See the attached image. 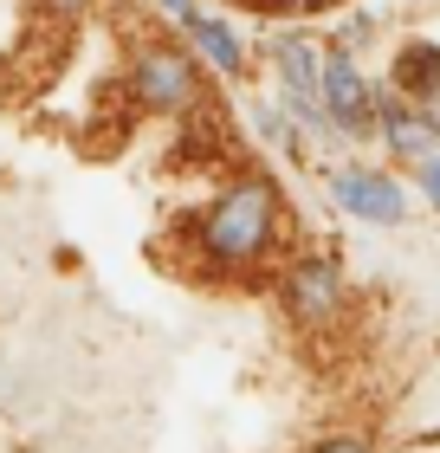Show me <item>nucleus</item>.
I'll use <instances>...</instances> for the list:
<instances>
[{
	"label": "nucleus",
	"instance_id": "1",
	"mask_svg": "<svg viewBox=\"0 0 440 453\" xmlns=\"http://www.w3.org/2000/svg\"><path fill=\"white\" fill-rule=\"evenodd\" d=\"M266 240H272V188L266 181H240V188L201 220V246L214 259H227V265L253 259Z\"/></svg>",
	"mask_w": 440,
	"mask_h": 453
},
{
	"label": "nucleus",
	"instance_id": "2",
	"mask_svg": "<svg viewBox=\"0 0 440 453\" xmlns=\"http://www.w3.org/2000/svg\"><path fill=\"white\" fill-rule=\"evenodd\" d=\"M195 65L188 58H175V52H143L136 58V97L150 111H188L195 104Z\"/></svg>",
	"mask_w": 440,
	"mask_h": 453
},
{
	"label": "nucleus",
	"instance_id": "3",
	"mask_svg": "<svg viewBox=\"0 0 440 453\" xmlns=\"http://www.w3.org/2000/svg\"><path fill=\"white\" fill-rule=\"evenodd\" d=\"M285 304L298 318H330L344 304V273H337V265H324V259L298 265V273L285 279Z\"/></svg>",
	"mask_w": 440,
	"mask_h": 453
},
{
	"label": "nucleus",
	"instance_id": "4",
	"mask_svg": "<svg viewBox=\"0 0 440 453\" xmlns=\"http://www.w3.org/2000/svg\"><path fill=\"white\" fill-rule=\"evenodd\" d=\"M318 91H324V104H330V117H337L344 130H356V123L369 117V91H363V78H356V65H350L344 52H337V58H324Z\"/></svg>",
	"mask_w": 440,
	"mask_h": 453
},
{
	"label": "nucleus",
	"instance_id": "5",
	"mask_svg": "<svg viewBox=\"0 0 440 453\" xmlns=\"http://www.w3.org/2000/svg\"><path fill=\"white\" fill-rule=\"evenodd\" d=\"M337 201L350 214H369V220H402V188L389 175H337Z\"/></svg>",
	"mask_w": 440,
	"mask_h": 453
},
{
	"label": "nucleus",
	"instance_id": "6",
	"mask_svg": "<svg viewBox=\"0 0 440 453\" xmlns=\"http://www.w3.org/2000/svg\"><path fill=\"white\" fill-rule=\"evenodd\" d=\"M434 78H440V52L428 46V39H421V46H408L402 58H395V85H402V91L428 97V91H434Z\"/></svg>",
	"mask_w": 440,
	"mask_h": 453
},
{
	"label": "nucleus",
	"instance_id": "7",
	"mask_svg": "<svg viewBox=\"0 0 440 453\" xmlns=\"http://www.w3.org/2000/svg\"><path fill=\"white\" fill-rule=\"evenodd\" d=\"M279 65L291 78V91L305 97V104H318V52H311V39H285L279 46Z\"/></svg>",
	"mask_w": 440,
	"mask_h": 453
},
{
	"label": "nucleus",
	"instance_id": "8",
	"mask_svg": "<svg viewBox=\"0 0 440 453\" xmlns=\"http://www.w3.org/2000/svg\"><path fill=\"white\" fill-rule=\"evenodd\" d=\"M434 142H440V130H434L428 117L389 111V150H395V156H434Z\"/></svg>",
	"mask_w": 440,
	"mask_h": 453
},
{
	"label": "nucleus",
	"instance_id": "9",
	"mask_svg": "<svg viewBox=\"0 0 440 453\" xmlns=\"http://www.w3.org/2000/svg\"><path fill=\"white\" fill-rule=\"evenodd\" d=\"M181 27L195 33V39H201L207 52H214V65H220V72H240V39L227 33L220 19H201V13H195V19H181Z\"/></svg>",
	"mask_w": 440,
	"mask_h": 453
},
{
	"label": "nucleus",
	"instance_id": "10",
	"mask_svg": "<svg viewBox=\"0 0 440 453\" xmlns=\"http://www.w3.org/2000/svg\"><path fill=\"white\" fill-rule=\"evenodd\" d=\"M421 188H428V201L440 208V156H428V169H421Z\"/></svg>",
	"mask_w": 440,
	"mask_h": 453
},
{
	"label": "nucleus",
	"instance_id": "11",
	"mask_svg": "<svg viewBox=\"0 0 440 453\" xmlns=\"http://www.w3.org/2000/svg\"><path fill=\"white\" fill-rule=\"evenodd\" d=\"M52 13H85V0H46Z\"/></svg>",
	"mask_w": 440,
	"mask_h": 453
},
{
	"label": "nucleus",
	"instance_id": "12",
	"mask_svg": "<svg viewBox=\"0 0 440 453\" xmlns=\"http://www.w3.org/2000/svg\"><path fill=\"white\" fill-rule=\"evenodd\" d=\"M162 7H169L175 19H195V7H188V0H162Z\"/></svg>",
	"mask_w": 440,
	"mask_h": 453
},
{
	"label": "nucleus",
	"instance_id": "13",
	"mask_svg": "<svg viewBox=\"0 0 440 453\" xmlns=\"http://www.w3.org/2000/svg\"><path fill=\"white\" fill-rule=\"evenodd\" d=\"M318 453H363L356 441H330V447H318Z\"/></svg>",
	"mask_w": 440,
	"mask_h": 453
}]
</instances>
